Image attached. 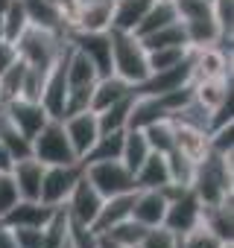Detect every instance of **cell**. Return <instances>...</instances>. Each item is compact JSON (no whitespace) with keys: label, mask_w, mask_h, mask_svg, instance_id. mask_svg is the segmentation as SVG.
Instances as JSON below:
<instances>
[{"label":"cell","mask_w":234,"mask_h":248,"mask_svg":"<svg viewBox=\"0 0 234 248\" xmlns=\"http://www.w3.org/2000/svg\"><path fill=\"white\" fill-rule=\"evenodd\" d=\"M152 149H150V143H147V135H144V129H126L123 132V149H120V161H123V167L135 175L138 172V167L147 161V155H150Z\"/></svg>","instance_id":"cell-22"},{"label":"cell","mask_w":234,"mask_h":248,"mask_svg":"<svg viewBox=\"0 0 234 248\" xmlns=\"http://www.w3.org/2000/svg\"><path fill=\"white\" fill-rule=\"evenodd\" d=\"M67 30L108 32L111 30V0H79V9H76Z\"/></svg>","instance_id":"cell-12"},{"label":"cell","mask_w":234,"mask_h":248,"mask_svg":"<svg viewBox=\"0 0 234 248\" xmlns=\"http://www.w3.org/2000/svg\"><path fill=\"white\" fill-rule=\"evenodd\" d=\"M164 158H167V170H170V184L190 187V184H193V175H196V161L187 158V155L179 152V149H170Z\"/></svg>","instance_id":"cell-30"},{"label":"cell","mask_w":234,"mask_h":248,"mask_svg":"<svg viewBox=\"0 0 234 248\" xmlns=\"http://www.w3.org/2000/svg\"><path fill=\"white\" fill-rule=\"evenodd\" d=\"M67 41V38H65ZM65 59H67V44L65 50L59 53V59L50 64L47 70V79H44V88H41V105L44 111L50 114V120H62L65 117V102H67V76H65Z\"/></svg>","instance_id":"cell-7"},{"label":"cell","mask_w":234,"mask_h":248,"mask_svg":"<svg viewBox=\"0 0 234 248\" xmlns=\"http://www.w3.org/2000/svg\"><path fill=\"white\" fill-rule=\"evenodd\" d=\"M135 248H141V245H135Z\"/></svg>","instance_id":"cell-45"},{"label":"cell","mask_w":234,"mask_h":248,"mask_svg":"<svg viewBox=\"0 0 234 248\" xmlns=\"http://www.w3.org/2000/svg\"><path fill=\"white\" fill-rule=\"evenodd\" d=\"M3 114H6V120L12 123V126H15L21 135H27L30 140L38 135V129L50 120V114L44 111L41 102H35V99H24V96L3 102Z\"/></svg>","instance_id":"cell-9"},{"label":"cell","mask_w":234,"mask_h":248,"mask_svg":"<svg viewBox=\"0 0 234 248\" xmlns=\"http://www.w3.org/2000/svg\"><path fill=\"white\" fill-rule=\"evenodd\" d=\"M79 178H82V164L79 161L76 164H53V167H44L38 202H44L50 207H62Z\"/></svg>","instance_id":"cell-6"},{"label":"cell","mask_w":234,"mask_h":248,"mask_svg":"<svg viewBox=\"0 0 234 248\" xmlns=\"http://www.w3.org/2000/svg\"><path fill=\"white\" fill-rule=\"evenodd\" d=\"M231 184H234L231 155L208 152L196 164V175H193L190 190L196 193V199L202 202V207H208V204H219L225 196H231Z\"/></svg>","instance_id":"cell-1"},{"label":"cell","mask_w":234,"mask_h":248,"mask_svg":"<svg viewBox=\"0 0 234 248\" xmlns=\"http://www.w3.org/2000/svg\"><path fill=\"white\" fill-rule=\"evenodd\" d=\"M56 207L44 204V202H30V199H18V204L0 216V222L9 228H44L47 219L53 216Z\"/></svg>","instance_id":"cell-15"},{"label":"cell","mask_w":234,"mask_h":248,"mask_svg":"<svg viewBox=\"0 0 234 248\" xmlns=\"http://www.w3.org/2000/svg\"><path fill=\"white\" fill-rule=\"evenodd\" d=\"M100 204H102V196L94 190V184H91V181L85 178V172H82V178L76 181V187L70 190V196H67V202H65L67 216H70L73 222H82V225L91 228V222H94Z\"/></svg>","instance_id":"cell-11"},{"label":"cell","mask_w":234,"mask_h":248,"mask_svg":"<svg viewBox=\"0 0 234 248\" xmlns=\"http://www.w3.org/2000/svg\"><path fill=\"white\" fill-rule=\"evenodd\" d=\"M62 248H73V245H70V239H65V242H62Z\"/></svg>","instance_id":"cell-42"},{"label":"cell","mask_w":234,"mask_h":248,"mask_svg":"<svg viewBox=\"0 0 234 248\" xmlns=\"http://www.w3.org/2000/svg\"><path fill=\"white\" fill-rule=\"evenodd\" d=\"M222 248H234V242H225V245H222Z\"/></svg>","instance_id":"cell-43"},{"label":"cell","mask_w":234,"mask_h":248,"mask_svg":"<svg viewBox=\"0 0 234 248\" xmlns=\"http://www.w3.org/2000/svg\"><path fill=\"white\" fill-rule=\"evenodd\" d=\"M187 53H190V47H158V50H147V67H150V73L167 70V67L184 62Z\"/></svg>","instance_id":"cell-33"},{"label":"cell","mask_w":234,"mask_h":248,"mask_svg":"<svg viewBox=\"0 0 234 248\" xmlns=\"http://www.w3.org/2000/svg\"><path fill=\"white\" fill-rule=\"evenodd\" d=\"M12 164H15V158L9 155V149L3 146V140H0V172H9Z\"/></svg>","instance_id":"cell-40"},{"label":"cell","mask_w":234,"mask_h":248,"mask_svg":"<svg viewBox=\"0 0 234 248\" xmlns=\"http://www.w3.org/2000/svg\"><path fill=\"white\" fill-rule=\"evenodd\" d=\"M147 231H150V228H144L141 222H135V219L129 216V219L117 222L114 228H108V231H105V233H100V236H108L111 242L123 245V248H135V245H141V242H144Z\"/></svg>","instance_id":"cell-28"},{"label":"cell","mask_w":234,"mask_h":248,"mask_svg":"<svg viewBox=\"0 0 234 248\" xmlns=\"http://www.w3.org/2000/svg\"><path fill=\"white\" fill-rule=\"evenodd\" d=\"M9 175L15 178V187L21 193V199H30V202H38L41 196V178H44V164L35 161L33 155L30 158H21L12 164Z\"/></svg>","instance_id":"cell-16"},{"label":"cell","mask_w":234,"mask_h":248,"mask_svg":"<svg viewBox=\"0 0 234 248\" xmlns=\"http://www.w3.org/2000/svg\"><path fill=\"white\" fill-rule=\"evenodd\" d=\"M108 38H111V73L129 85H141L150 76L147 50L141 38L132 32H120V30H108Z\"/></svg>","instance_id":"cell-2"},{"label":"cell","mask_w":234,"mask_h":248,"mask_svg":"<svg viewBox=\"0 0 234 248\" xmlns=\"http://www.w3.org/2000/svg\"><path fill=\"white\" fill-rule=\"evenodd\" d=\"M27 27H30V18H27V12L21 6V0H12V3L3 9V38L15 44Z\"/></svg>","instance_id":"cell-32"},{"label":"cell","mask_w":234,"mask_h":248,"mask_svg":"<svg viewBox=\"0 0 234 248\" xmlns=\"http://www.w3.org/2000/svg\"><path fill=\"white\" fill-rule=\"evenodd\" d=\"M190 88H193V99L199 105H205L208 111H214L217 105L231 99V76H225V79H193Z\"/></svg>","instance_id":"cell-21"},{"label":"cell","mask_w":234,"mask_h":248,"mask_svg":"<svg viewBox=\"0 0 234 248\" xmlns=\"http://www.w3.org/2000/svg\"><path fill=\"white\" fill-rule=\"evenodd\" d=\"M132 102H135V91L126 93L123 99L111 102L108 108L102 111H94L97 114V123H100V132H117V129H126L129 123V111H132Z\"/></svg>","instance_id":"cell-26"},{"label":"cell","mask_w":234,"mask_h":248,"mask_svg":"<svg viewBox=\"0 0 234 248\" xmlns=\"http://www.w3.org/2000/svg\"><path fill=\"white\" fill-rule=\"evenodd\" d=\"M141 44H144V50H158V47H187L184 27H182V21H173L170 27H161V30L144 35Z\"/></svg>","instance_id":"cell-29"},{"label":"cell","mask_w":234,"mask_h":248,"mask_svg":"<svg viewBox=\"0 0 234 248\" xmlns=\"http://www.w3.org/2000/svg\"><path fill=\"white\" fill-rule=\"evenodd\" d=\"M62 126H65V135H67V140H70V146H73L76 158L82 161V158H85V152H88V149L94 146V140L100 138V123H97V114H94L91 108L76 111V114H67V117H62Z\"/></svg>","instance_id":"cell-10"},{"label":"cell","mask_w":234,"mask_h":248,"mask_svg":"<svg viewBox=\"0 0 234 248\" xmlns=\"http://www.w3.org/2000/svg\"><path fill=\"white\" fill-rule=\"evenodd\" d=\"M155 0H111V30L132 32Z\"/></svg>","instance_id":"cell-18"},{"label":"cell","mask_w":234,"mask_h":248,"mask_svg":"<svg viewBox=\"0 0 234 248\" xmlns=\"http://www.w3.org/2000/svg\"><path fill=\"white\" fill-rule=\"evenodd\" d=\"M167 213V196L161 190H135V204H132V219L141 222L144 228H158L164 225Z\"/></svg>","instance_id":"cell-14"},{"label":"cell","mask_w":234,"mask_h":248,"mask_svg":"<svg viewBox=\"0 0 234 248\" xmlns=\"http://www.w3.org/2000/svg\"><path fill=\"white\" fill-rule=\"evenodd\" d=\"M135 91V85H129V82H123L120 76H102V79H97L94 82V93H91V111H102V108H108L111 102H117V99H123L126 93H132Z\"/></svg>","instance_id":"cell-20"},{"label":"cell","mask_w":234,"mask_h":248,"mask_svg":"<svg viewBox=\"0 0 234 248\" xmlns=\"http://www.w3.org/2000/svg\"><path fill=\"white\" fill-rule=\"evenodd\" d=\"M176 149L184 152L187 158H193V161L199 164V161L211 152V146H208V132L176 123Z\"/></svg>","instance_id":"cell-25"},{"label":"cell","mask_w":234,"mask_h":248,"mask_svg":"<svg viewBox=\"0 0 234 248\" xmlns=\"http://www.w3.org/2000/svg\"><path fill=\"white\" fill-rule=\"evenodd\" d=\"M173 21H179L173 0H155V3L147 9V15L141 18V24L132 30V35L144 38V35H150V32H155V30H161V27H170Z\"/></svg>","instance_id":"cell-23"},{"label":"cell","mask_w":234,"mask_h":248,"mask_svg":"<svg viewBox=\"0 0 234 248\" xmlns=\"http://www.w3.org/2000/svg\"><path fill=\"white\" fill-rule=\"evenodd\" d=\"M164 184H170V170H167V158L161 152H150L147 161L138 167L135 172V187L138 190H161Z\"/></svg>","instance_id":"cell-19"},{"label":"cell","mask_w":234,"mask_h":248,"mask_svg":"<svg viewBox=\"0 0 234 248\" xmlns=\"http://www.w3.org/2000/svg\"><path fill=\"white\" fill-rule=\"evenodd\" d=\"M82 172H85V178L94 184V190L102 199L138 190L135 187V175L123 167V161H94V164H82Z\"/></svg>","instance_id":"cell-5"},{"label":"cell","mask_w":234,"mask_h":248,"mask_svg":"<svg viewBox=\"0 0 234 248\" xmlns=\"http://www.w3.org/2000/svg\"><path fill=\"white\" fill-rule=\"evenodd\" d=\"M211 12L222 38H234V0H211Z\"/></svg>","instance_id":"cell-34"},{"label":"cell","mask_w":234,"mask_h":248,"mask_svg":"<svg viewBox=\"0 0 234 248\" xmlns=\"http://www.w3.org/2000/svg\"><path fill=\"white\" fill-rule=\"evenodd\" d=\"M18 199H21V193L15 187V178L9 172H0V216L9 213L18 204Z\"/></svg>","instance_id":"cell-36"},{"label":"cell","mask_w":234,"mask_h":248,"mask_svg":"<svg viewBox=\"0 0 234 248\" xmlns=\"http://www.w3.org/2000/svg\"><path fill=\"white\" fill-rule=\"evenodd\" d=\"M67 239H70L73 248H97V233H94L88 225L73 222V219H70V225H67Z\"/></svg>","instance_id":"cell-37"},{"label":"cell","mask_w":234,"mask_h":248,"mask_svg":"<svg viewBox=\"0 0 234 248\" xmlns=\"http://www.w3.org/2000/svg\"><path fill=\"white\" fill-rule=\"evenodd\" d=\"M33 158L41 161L44 167H53V164H76V152L65 135V126L62 120H47L44 126L38 129V135L33 138Z\"/></svg>","instance_id":"cell-4"},{"label":"cell","mask_w":234,"mask_h":248,"mask_svg":"<svg viewBox=\"0 0 234 248\" xmlns=\"http://www.w3.org/2000/svg\"><path fill=\"white\" fill-rule=\"evenodd\" d=\"M141 248H179V236L173 231H167L164 225H158V228H150L147 231Z\"/></svg>","instance_id":"cell-35"},{"label":"cell","mask_w":234,"mask_h":248,"mask_svg":"<svg viewBox=\"0 0 234 248\" xmlns=\"http://www.w3.org/2000/svg\"><path fill=\"white\" fill-rule=\"evenodd\" d=\"M144 135H147V143H150L152 152L167 155L170 149H176V123L170 117L155 120V123H150V126H144Z\"/></svg>","instance_id":"cell-27"},{"label":"cell","mask_w":234,"mask_h":248,"mask_svg":"<svg viewBox=\"0 0 234 248\" xmlns=\"http://www.w3.org/2000/svg\"><path fill=\"white\" fill-rule=\"evenodd\" d=\"M123 132H100V138L94 140V146L85 152V158L79 164H94V161H120V149H123Z\"/></svg>","instance_id":"cell-24"},{"label":"cell","mask_w":234,"mask_h":248,"mask_svg":"<svg viewBox=\"0 0 234 248\" xmlns=\"http://www.w3.org/2000/svg\"><path fill=\"white\" fill-rule=\"evenodd\" d=\"M24 73H27V62L18 56L15 64H9L3 73H0V99L9 102L21 96V85H24Z\"/></svg>","instance_id":"cell-31"},{"label":"cell","mask_w":234,"mask_h":248,"mask_svg":"<svg viewBox=\"0 0 234 248\" xmlns=\"http://www.w3.org/2000/svg\"><path fill=\"white\" fill-rule=\"evenodd\" d=\"M234 196H225L219 204L202 207V225L222 242H234Z\"/></svg>","instance_id":"cell-17"},{"label":"cell","mask_w":234,"mask_h":248,"mask_svg":"<svg viewBox=\"0 0 234 248\" xmlns=\"http://www.w3.org/2000/svg\"><path fill=\"white\" fill-rule=\"evenodd\" d=\"M0 105H3V99H0Z\"/></svg>","instance_id":"cell-44"},{"label":"cell","mask_w":234,"mask_h":248,"mask_svg":"<svg viewBox=\"0 0 234 248\" xmlns=\"http://www.w3.org/2000/svg\"><path fill=\"white\" fill-rule=\"evenodd\" d=\"M9 3H12V0H0V12H3V9H6Z\"/></svg>","instance_id":"cell-41"},{"label":"cell","mask_w":234,"mask_h":248,"mask_svg":"<svg viewBox=\"0 0 234 248\" xmlns=\"http://www.w3.org/2000/svg\"><path fill=\"white\" fill-rule=\"evenodd\" d=\"M65 35L62 32H53V30H41V27H27L21 32V38L15 41L18 47V56L30 64V67H41V70H50V64L59 59V53L65 50Z\"/></svg>","instance_id":"cell-3"},{"label":"cell","mask_w":234,"mask_h":248,"mask_svg":"<svg viewBox=\"0 0 234 248\" xmlns=\"http://www.w3.org/2000/svg\"><path fill=\"white\" fill-rule=\"evenodd\" d=\"M193 82V64H190V53L184 62L167 67V70H155L150 73L141 85H135V93H144V96H158V93H170V91H179L184 85Z\"/></svg>","instance_id":"cell-8"},{"label":"cell","mask_w":234,"mask_h":248,"mask_svg":"<svg viewBox=\"0 0 234 248\" xmlns=\"http://www.w3.org/2000/svg\"><path fill=\"white\" fill-rule=\"evenodd\" d=\"M132 204H135V190H132V193H120V196L102 199V204H100V210H97V216H94V222H91V231L100 236V233H105L108 228H114L117 222L129 219V216H132Z\"/></svg>","instance_id":"cell-13"},{"label":"cell","mask_w":234,"mask_h":248,"mask_svg":"<svg viewBox=\"0 0 234 248\" xmlns=\"http://www.w3.org/2000/svg\"><path fill=\"white\" fill-rule=\"evenodd\" d=\"M15 248H44V231L41 228H12Z\"/></svg>","instance_id":"cell-38"},{"label":"cell","mask_w":234,"mask_h":248,"mask_svg":"<svg viewBox=\"0 0 234 248\" xmlns=\"http://www.w3.org/2000/svg\"><path fill=\"white\" fill-rule=\"evenodd\" d=\"M15 62H18V47L12 41H6V38H0V73Z\"/></svg>","instance_id":"cell-39"}]
</instances>
